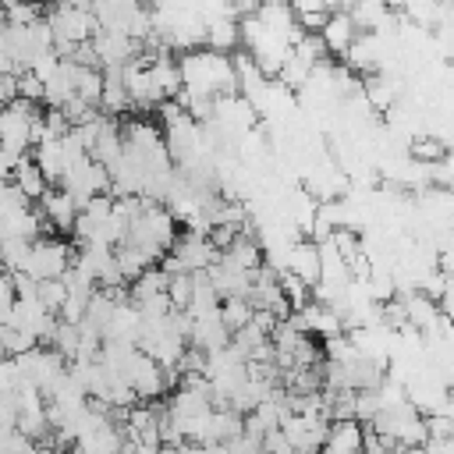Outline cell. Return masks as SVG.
I'll list each match as a JSON object with an SVG mask.
<instances>
[{
	"label": "cell",
	"mask_w": 454,
	"mask_h": 454,
	"mask_svg": "<svg viewBox=\"0 0 454 454\" xmlns=\"http://www.w3.org/2000/svg\"><path fill=\"white\" fill-rule=\"evenodd\" d=\"M74 252H78V248L67 245V241H57V238H35V241L28 245V259H25L21 273L32 277V280H57V277L71 266Z\"/></svg>",
	"instance_id": "1"
},
{
	"label": "cell",
	"mask_w": 454,
	"mask_h": 454,
	"mask_svg": "<svg viewBox=\"0 0 454 454\" xmlns=\"http://www.w3.org/2000/svg\"><path fill=\"white\" fill-rule=\"evenodd\" d=\"M39 213H43V220H46L50 231H71L74 227V216H78V206H74V199L67 192L46 188L39 195Z\"/></svg>",
	"instance_id": "2"
},
{
	"label": "cell",
	"mask_w": 454,
	"mask_h": 454,
	"mask_svg": "<svg viewBox=\"0 0 454 454\" xmlns=\"http://www.w3.org/2000/svg\"><path fill=\"white\" fill-rule=\"evenodd\" d=\"M316 454H362V422L358 419H340L330 422L326 440Z\"/></svg>",
	"instance_id": "3"
},
{
	"label": "cell",
	"mask_w": 454,
	"mask_h": 454,
	"mask_svg": "<svg viewBox=\"0 0 454 454\" xmlns=\"http://www.w3.org/2000/svg\"><path fill=\"white\" fill-rule=\"evenodd\" d=\"M355 35H358V28H355V21H351L348 11H333V14L326 18V25L319 28V39H323L326 53H344Z\"/></svg>",
	"instance_id": "4"
},
{
	"label": "cell",
	"mask_w": 454,
	"mask_h": 454,
	"mask_svg": "<svg viewBox=\"0 0 454 454\" xmlns=\"http://www.w3.org/2000/svg\"><path fill=\"white\" fill-rule=\"evenodd\" d=\"M11 184H14V192H18L25 202H32V199L39 202V195L50 188V184H46V177L39 174V167L32 163V156H28V153L14 163V170H11Z\"/></svg>",
	"instance_id": "5"
},
{
	"label": "cell",
	"mask_w": 454,
	"mask_h": 454,
	"mask_svg": "<svg viewBox=\"0 0 454 454\" xmlns=\"http://www.w3.org/2000/svg\"><path fill=\"white\" fill-rule=\"evenodd\" d=\"M220 259L223 262H231V266H238V270H259L262 266V245H259V238H252V234H238L223 252H220Z\"/></svg>",
	"instance_id": "6"
},
{
	"label": "cell",
	"mask_w": 454,
	"mask_h": 454,
	"mask_svg": "<svg viewBox=\"0 0 454 454\" xmlns=\"http://www.w3.org/2000/svg\"><path fill=\"white\" fill-rule=\"evenodd\" d=\"M287 270H291L301 284L312 287V284L319 280V252H316V245H312V241H298V245H291Z\"/></svg>",
	"instance_id": "7"
},
{
	"label": "cell",
	"mask_w": 454,
	"mask_h": 454,
	"mask_svg": "<svg viewBox=\"0 0 454 454\" xmlns=\"http://www.w3.org/2000/svg\"><path fill=\"white\" fill-rule=\"evenodd\" d=\"M32 163L39 167V174L46 177V184L60 181V174H64V153H60V138H43L39 145H32Z\"/></svg>",
	"instance_id": "8"
},
{
	"label": "cell",
	"mask_w": 454,
	"mask_h": 454,
	"mask_svg": "<svg viewBox=\"0 0 454 454\" xmlns=\"http://www.w3.org/2000/svg\"><path fill=\"white\" fill-rule=\"evenodd\" d=\"M202 39L209 43L213 53H223V50H231V46H238V25L227 21V18H213V21L206 25V35H202Z\"/></svg>",
	"instance_id": "9"
},
{
	"label": "cell",
	"mask_w": 454,
	"mask_h": 454,
	"mask_svg": "<svg viewBox=\"0 0 454 454\" xmlns=\"http://www.w3.org/2000/svg\"><path fill=\"white\" fill-rule=\"evenodd\" d=\"M216 316H220V323L227 326V333H234V330H241V326L252 319V305H248L245 298H223Z\"/></svg>",
	"instance_id": "10"
},
{
	"label": "cell",
	"mask_w": 454,
	"mask_h": 454,
	"mask_svg": "<svg viewBox=\"0 0 454 454\" xmlns=\"http://www.w3.org/2000/svg\"><path fill=\"white\" fill-rule=\"evenodd\" d=\"M408 156H411L419 167L440 163V160H447V145H443L440 138H415V142L408 145Z\"/></svg>",
	"instance_id": "11"
},
{
	"label": "cell",
	"mask_w": 454,
	"mask_h": 454,
	"mask_svg": "<svg viewBox=\"0 0 454 454\" xmlns=\"http://www.w3.org/2000/svg\"><path fill=\"white\" fill-rule=\"evenodd\" d=\"M167 298H170V309L184 312L192 301V273H167Z\"/></svg>",
	"instance_id": "12"
},
{
	"label": "cell",
	"mask_w": 454,
	"mask_h": 454,
	"mask_svg": "<svg viewBox=\"0 0 454 454\" xmlns=\"http://www.w3.org/2000/svg\"><path fill=\"white\" fill-rule=\"evenodd\" d=\"M64 298H67V287L60 284V277H57V280H35V301H39L46 312L57 316V309L64 305Z\"/></svg>",
	"instance_id": "13"
},
{
	"label": "cell",
	"mask_w": 454,
	"mask_h": 454,
	"mask_svg": "<svg viewBox=\"0 0 454 454\" xmlns=\"http://www.w3.org/2000/svg\"><path fill=\"white\" fill-rule=\"evenodd\" d=\"M28 348H35V340H32L28 333L4 326V355H7V358H18V355H25Z\"/></svg>",
	"instance_id": "14"
},
{
	"label": "cell",
	"mask_w": 454,
	"mask_h": 454,
	"mask_svg": "<svg viewBox=\"0 0 454 454\" xmlns=\"http://www.w3.org/2000/svg\"><path fill=\"white\" fill-rule=\"evenodd\" d=\"M18 96L28 99V103H43V82L32 71H21L18 74Z\"/></svg>",
	"instance_id": "15"
},
{
	"label": "cell",
	"mask_w": 454,
	"mask_h": 454,
	"mask_svg": "<svg viewBox=\"0 0 454 454\" xmlns=\"http://www.w3.org/2000/svg\"><path fill=\"white\" fill-rule=\"evenodd\" d=\"M18 96V74H4L0 71V106H7Z\"/></svg>",
	"instance_id": "16"
},
{
	"label": "cell",
	"mask_w": 454,
	"mask_h": 454,
	"mask_svg": "<svg viewBox=\"0 0 454 454\" xmlns=\"http://www.w3.org/2000/svg\"><path fill=\"white\" fill-rule=\"evenodd\" d=\"M57 7H71V11H89L92 7V0H53Z\"/></svg>",
	"instance_id": "17"
},
{
	"label": "cell",
	"mask_w": 454,
	"mask_h": 454,
	"mask_svg": "<svg viewBox=\"0 0 454 454\" xmlns=\"http://www.w3.org/2000/svg\"><path fill=\"white\" fill-rule=\"evenodd\" d=\"M0 358H7V355H4V326H0Z\"/></svg>",
	"instance_id": "18"
}]
</instances>
